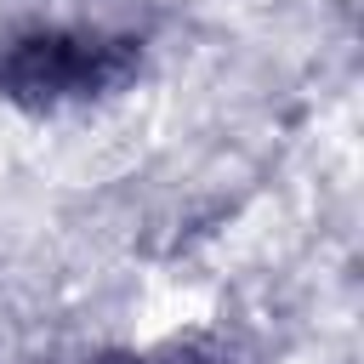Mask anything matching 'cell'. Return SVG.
Listing matches in <instances>:
<instances>
[{
  "label": "cell",
  "instance_id": "1",
  "mask_svg": "<svg viewBox=\"0 0 364 364\" xmlns=\"http://www.w3.org/2000/svg\"><path fill=\"white\" fill-rule=\"evenodd\" d=\"M142 74V40L108 28H28L0 51V97L51 114L74 102H102Z\"/></svg>",
  "mask_w": 364,
  "mask_h": 364
},
{
  "label": "cell",
  "instance_id": "2",
  "mask_svg": "<svg viewBox=\"0 0 364 364\" xmlns=\"http://www.w3.org/2000/svg\"><path fill=\"white\" fill-rule=\"evenodd\" d=\"M97 364H165V358H131L125 353V358H97Z\"/></svg>",
  "mask_w": 364,
  "mask_h": 364
}]
</instances>
